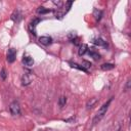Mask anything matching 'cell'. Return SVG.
Returning <instances> with one entry per match:
<instances>
[{"mask_svg":"<svg viewBox=\"0 0 131 131\" xmlns=\"http://www.w3.org/2000/svg\"><path fill=\"white\" fill-rule=\"evenodd\" d=\"M113 98H114V97H111L107 101H105V102H104V103L99 107V110L97 111L96 115L94 116V118H93V120H92L93 125H95V124L99 123V122L101 121V119L104 117V115L106 114V112H107V110H108V106H110V104H111V102H112Z\"/></svg>","mask_w":131,"mask_h":131,"instance_id":"6da1fadb","label":"cell"},{"mask_svg":"<svg viewBox=\"0 0 131 131\" xmlns=\"http://www.w3.org/2000/svg\"><path fill=\"white\" fill-rule=\"evenodd\" d=\"M9 112H10V114L13 115V116H18V115H20V105H19V103H18L16 100L12 101V102L9 104Z\"/></svg>","mask_w":131,"mask_h":131,"instance_id":"7a4b0ae2","label":"cell"},{"mask_svg":"<svg viewBox=\"0 0 131 131\" xmlns=\"http://www.w3.org/2000/svg\"><path fill=\"white\" fill-rule=\"evenodd\" d=\"M41 20L42 19L40 17H35V18H33L31 20V23L29 25V29H30V32H31L32 35H34V36L37 35V33H36V27H37V24H39Z\"/></svg>","mask_w":131,"mask_h":131,"instance_id":"3957f363","label":"cell"},{"mask_svg":"<svg viewBox=\"0 0 131 131\" xmlns=\"http://www.w3.org/2000/svg\"><path fill=\"white\" fill-rule=\"evenodd\" d=\"M15 58H16V50L14 48H9L7 51V54H6V60L9 63H12V62H14Z\"/></svg>","mask_w":131,"mask_h":131,"instance_id":"277c9868","label":"cell"},{"mask_svg":"<svg viewBox=\"0 0 131 131\" xmlns=\"http://www.w3.org/2000/svg\"><path fill=\"white\" fill-rule=\"evenodd\" d=\"M39 42L44 46H48L52 43V38L49 36H41L39 38Z\"/></svg>","mask_w":131,"mask_h":131,"instance_id":"5b68a950","label":"cell"},{"mask_svg":"<svg viewBox=\"0 0 131 131\" xmlns=\"http://www.w3.org/2000/svg\"><path fill=\"white\" fill-rule=\"evenodd\" d=\"M23 18V14H21V12L19 11V10H14L13 11V13L11 14V19L13 20V21H15V23H18L20 19Z\"/></svg>","mask_w":131,"mask_h":131,"instance_id":"8992f818","label":"cell"},{"mask_svg":"<svg viewBox=\"0 0 131 131\" xmlns=\"http://www.w3.org/2000/svg\"><path fill=\"white\" fill-rule=\"evenodd\" d=\"M92 43L96 46H101V47H107V43L106 41H104L103 39L101 38H95L92 40Z\"/></svg>","mask_w":131,"mask_h":131,"instance_id":"52a82bcc","label":"cell"},{"mask_svg":"<svg viewBox=\"0 0 131 131\" xmlns=\"http://www.w3.org/2000/svg\"><path fill=\"white\" fill-rule=\"evenodd\" d=\"M23 63L26 67H32L34 64V59H33V57H31L29 55H24V57H23Z\"/></svg>","mask_w":131,"mask_h":131,"instance_id":"ba28073f","label":"cell"},{"mask_svg":"<svg viewBox=\"0 0 131 131\" xmlns=\"http://www.w3.org/2000/svg\"><path fill=\"white\" fill-rule=\"evenodd\" d=\"M31 82H32V80H31L29 74H24L23 77H21V85L23 86H28V85L31 84Z\"/></svg>","mask_w":131,"mask_h":131,"instance_id":"9c48e42d","label":"cell"},{"mask_svg":"<svg viewBox=\"0 0 131 131\" xmlns=\"http://www.w3.org/2000/svg\"><path fill=\"white\" fill-rule=\"evenodd\" d=\"M87 51H88V46H87V44H81V45L79 46L78 54H79L80 56H82V55H84Z\"/></svg>","mask_w":131,"mask_h":131,"instance_id":"30bf717a","label":"cell"},{"mask_svg":"<svg viewBox=\"0 0 131 131\" xmlns=\"http://www.w3.org/2000/svg\"><path fill=\"white\" fill-rule=\"evenodd\" d=\"M87 53H88L91 57H93V59H95V60H97V59H99V58H100V54H99L97 51L93 50V49H88Z\"/></svg>","mask_w":131,"mask_h":131,"instance_id":"8fae6325","label":"cell"},{"mask_svg":"<svg viewBox=\"0 0 131 131\" xmlns=\"http://www.w3.org/2000/svg\"><path fill=\"white\" fill-rule=\"evenodd\" d=\"M69 64L72 67V68H74V69H77V70H80V71H83V72H88V70H86L83 66H81V64H78V63H76V62H73V61H69Z\"/></svg>","mask_w":131,"mask_h":131,"instance_id":"7c38bea8","label":"cell"},{"mask_svg":"<svg viewBox=\"0 0 131 131\" xmlns=\"http://www.w3.org/2000/svg\"><path fill=\"white\" fill-rule=\"evenodd\" d=\"M115 68V64L113 63H110V62H106V63H102L100 66V69L102 71H110V70H113Z\"/></svg>","mask_w":131,"mask_h":131,"instance_id":"4fadbf2b","label":"cell"},{"mask_svg":"<svg viewBox=\"0 0 131 131\" xmlns=\"http://www.w3.org/2000/svg\"><path fill=\"white\" fill-rule=\"evenodd\" d=\"M53 10L52 9H48V8H45V7H39L37 9V13L39 14H46V13H49V12H52Z\"/></svg>","mask_w":131,"mask_h":131,"instance_id":"5bb4252c","label":"cell"},{"mask_svg":"<svg viewBox=\"0 0 131 131\" xmlns=\"http://www.w3.org/2000/svg\"><path fill=\"white\" fill-rule=\"evenodd\" d=\"M96 102H97V98H96V97H92V98H90V100H88V101H87V104H86L87 108H88V110H89V108H92L93 105H94Z\"/></svg>","mask_w":131,"mask_h":131,"instance_id":"9a60e30c","label":"cell"},{"mask_svg":"<svg viewBox=\"0 0 131 131\" xmlns=\"http://www.w3.org/2000/svg\"><path fill=\"white\" fill-rule=\"evenodd\" d=\"M93 15L95 16V19H96V20H100L101 15H102V11H101V10L94 9V11H93Z\"/></svg>","mask_w":131,"mask_h":131,"instance_id":"2e32d148","label":"cell"},{"mask_svg":"<svg viewBox=\"0 0 131 131\" xmlns=\"http://www.w3.org/2000/svg\"><path fill=\"white\" fill-rule=\"evenodd\" d=\"M66 103H67V97H66V96H60V97L58 98V105H59L60 107H62Z\"/></svg>","mask_w":131,"mask_h":131,"instance_id":"e0dca14e","label":"cell"},{"mask_svg":"<svg viewBox=\"0 0 131 131\" xmlns=\"http://www.w3.org/2000/svg\"><path fill=\"white\" fill-rule=\"evenodd\" d=\"M0 77H1V79H2V80H5V79H6L7 74H6L5 69H2V70H1V72H0Z\"/></svg>","mask_w":131,"mask_h":131,"instance_id":"ac0fdd59","label":"cell"},{"mask_svg":"<svg viewBox=\"0 0 131 131\" xmlns=\"http://www.w3.org/2000/svg\"><path fill=\"white\" fill-rule=\"evenodd\" d=\"M82 66H83V67H84V68H85V69L87 70L88 68H90V67H91V63H90L89 61H86V60H84V61H83V64H82Z\"/></svg>","mask_w":131,"mask_h":131,"instance_id":"d6986e66","label":"cell"},{"mask_svg":"<svg viewBox=\"0 0 131 131\" xmlns=\"http://www.w3.org/2000/svg\"><path fill=\"white\" fill-rule=\"evenodd\" d=\"M130 83H131V82H130V79H129V80L127 81V83H126V87H125V90H126V91L129 90V88H130Z\"/></svg>","mask_w":131,"mask_h":131,"instance_id":"ffe728a7","label":"cell"},{"mask_svg":"<svg viewBox=\"0 0 131 131\" xmlns=\"http://www.w3.org/2000/svg\"><path fill=\"white\" fill-rule=\"evenodd\" d=\"M73 120H75V117L73 116V117H71L70 119H67V120H63L64 122H71V121H73Z\"/></svg>","mask_w":131,"mask_h":131,"instance_id":"44dd1931","label":"cell"}]
</instances>
